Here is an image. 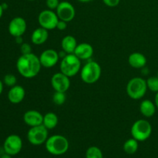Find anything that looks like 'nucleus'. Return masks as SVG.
Returning a JSON list of instances; mask_svg holds the SVG:
<instances>
[{
  "mask_svg": "<svg viewBox=\"0 0 158 158\" xmlns=\"http://www.w3.org/2000/svg\"><path fill=\"white\" fill-rule=\"evenodd\" d=\"M3 12H4V9H3L2 6V4H0V19H1L2 16Z\"/></svg>",
  "mask_w": 158,
  "mask_h": 158,
  "instance_id": "obj_34",
  "label": "nucleus"
},
{
  "mask_svg": "<svg viewBox=\"0 0 158 158\" xmlns=\"http://www.w3.org/2000/svg\"><path fill=\"white\" fill-rule=\"evenodd\" d=\"M27 25L23 17L17 16L12 19L9 24V32L13 37L22 36L26 32Z\"/></svg>",
  "mask_w": 158,
  "mask_h": 158,
  "instance_id": "obj_12",
  "label": "nucleus"
},
{
  "mask_svg": "<svg viewBox=\"0 0 158 158\" xmlns=\"http://www.w3.org/2000/svg\"><path fill=\"white\" fill-rule=\"evenodd\" d=\"M123 149L127 154H135L138 150V141L133 137L128 139L123 143Z\"/></svg>",
  "mask_w": 158,
  "mask_h": 158,
  "instance_id": "obj_22",
  "label": "nucleus"
},
{
  "mask_svg": "<svg viewBox=\"0 0 158 158\" xmlns=\"http://www.w3.org/2000/svg\"><path fill=\"white\" fill-rule=\"evenodd\" d=\"M49 30L43 27H39L32 32L31 41L35 45H42L46 42L49 38Z\"/></svg>",
  "mask_w": 158,
  "mask_h": 158,
  "instance_id": "obj_18",
  "label": "nucleus"
},
{
  "mask_svg": "<svg viewBox=\"0 0 158 158\" xmlns=\"http://www.w3.org/2000/svg\"><path fill=\"white\" fill-rule=\"evenodd\" d=\"M86 158H103V152L98 147H89L86 151Z\"/></svg>",
  "mask_w": 158,
  "mask_h": 158,
  "instance_id": "obj_23",
  "label": "nucleus"
},
{
  "mask_svg": "<svg viewBox=\"0 0 158 158\" xmlns=\"http://www.w3.org/2000/svg\"><path fill=\"white\" fill-rule=\"evenodd\" d=\"M148 89L153 93H158V77H151L147 80Z\"/></svg>",
  "mask_w": 158,
  "mask_h": 158,
  "instance_id": "obj_24",
  "label": "nucleus"
},
{
  "mask_svg": "<svg viewBox=\"0 0 158 158\" xmlns=\"http://www.w3.org/2000/svg\"><path fill=\"white\" fill-rule=\"evenodd\" d=\"M23 120L25 123L30 127L43 124V116L41 113L35 110L26 111L23 115Z\"/></svg>",
  "mask_w": 158,
  "mask_h": 158,
  "instance_id": "obj_14",
  "label": "nucleus"
},
{
  "mask_svg": "<svg viewBox=\"0 0 158 158\" xmlns=\"http://www.w3.org/2000/svg\"><path fill=\"white\" fill-rule=\"evenodd\" d=\"M66 100V93L57 92V91H56V93L52 96V101H53V103L56 105H58V106H61V105L64 104Z\"/></svg>",
  "mask_w": 158,
  "mask_h": 158,
  "instance_id": "obj_25",
  "label": "nucleus"
},
{
  "mask_svg": "<svg viewBox=\"0 0 158 158\" xmlns=\"http://www.w3.org/2000/svg\"><path fill=\"white\" fill-rule=\"evenodd\" d=\"M103 2L108 7H116L119 5L120 0H103Z\"/></svg>",
  "mask_w": 158,
  "mask_h": 158,
  "instance_id": "obj_29",
  "label": "nucleus"
},
{
  "mask_svg": "<svg viewBox=\"0 0 158 158\" xmlns=\"http://www.w3.org/2000/svg\"><path fill=\"white\" fill-rule=\"evenodd\" d=\"M67 23L66 22L63 21V20H59L58 23H57V26L56 29H59L60 31H63L67 28Z\"/></svg>",
  "mask_w": 158,
  "mask_h": 158,
  "instance_id": "obj_30",
  "label": "nucleus"
},
{
  "mask_svg": "<svg viewBox=\"0 0 158 158\" xmlns=\"http://www.w3.org/2000/svg\"><path fill=\"white\" fill-rule=\"evenodd\" d=\"M77 40L74 38L73 35H68L65 36L61 41V46L63 52L66 54H73L74 53L76 48L77 46Z\"/></svg>",
  "mask_w": 158,
  "mask_h": 158,
  "instance_id": "obj_20",
  "label": "nucleus"
},
{
  "mask_svg": "<svg viewBox=\"0 0 158 158\" xmlns=\"http://www.w3.org/2000/svg\"><path fill=\"white\" fill-rule=\"evenodd\" d=\"M28 1H31V2H32V1H35V0H28Z\"/></svg>",
  "mask_w": 158,
  "mask_h": 158,
  "instance_id": "obj_38",
  "label": "nucleus"
},
{
  "mask_svg": "<svg viewBox=\"0 0 158 158\" xmlns=\"http://www.w3.org/2000/svg\"><path fill=\"white\" fill-rule=\"evenodd\" d=\"M42 65L40 58L31 52L29 54H22L16 62V68L22 77L30 79L36 77L40 72Z\"/></svg>",
  "mask_w": 158,
  "mask_h": 158,
  "instance_id": "obj_1",
  "label": "nucleus"
},
{
  "mask_svg": "<svg viewBox=\"0 0 158 158\" xmlns=\"http://www.w3.org/2000/svg\"><path fill=\"white\" fill-rule=\"evenodd\" d=\"M154 103H155L156 106H157V109L158 110V93H157L155 95V98H154Z\"/></svg>",
  "mask_w": 158,
  "mask_h": 158,
  "instance_id": "obj_32",
  "label": "nucleus"
},
{
  "mask_svg": "<svg viewBox=\"0 0 158 158\" xmlns=\"http://www.w3.org/2000/svg\"><path fill=\"white\" fill-rule=\"evenodd\" d=\"M60 72L69 77L77 75L81 69V62L75 54H66L60 63Z\"/></svg>",
  "mask_w": 158,
  "mask_h": 158,
  "instance_id": "obj_4",
  "label": "nucleus"
},
{
  "mask_svg": "<svg viewBox=\"0 0 158 158\" xmlns=\"http://www.w3.org/2000/svg\"><path fill=\"white\" fill-rule=\"evenodd\" d=\"M56 12L59 19L69 23L72 21L76 15V10L74 6L70 2L66 1L60 2V5L56 9Z\"/></svg>",
  "mask_w": 158,
  "mask_h": 158,
  "instance_id": "obj_10",
  "label": "nucleus"
},
{
  "mask_svg": "<svg viewBox=\"0 0 158 158\" xmlns=\"http://www.w3.org/2000/svg\"><path fill=\"white\" fill-rule=\"evenodd\" d=\"M45 148L47 152L52 155H63L69 150V140L64 136L56 134L48 137L45 143Z\"/></svg>",
  "mask_w": 158,
  "mask_h": 158,
  "instance_id": "obj_2",
  "label": "nucleus"
},
{
  "mask_svg": "<svg viewBox=\"0 0 158 158\" xmlns=\"http://www.w3.org/2000/svg\"><path fill=\"white\" fill-rule=\"evenodd\" d=\"M73 54H75L80 60H89L94 55V48L89 43H80L77 45Z\"/></svg>",
  "mask_w": 158,
  "mask_h": 158,
  "instance_id": "obj_16",
  "label": "nucleus"
},
{
  "mask_svg": "<svg viewBox=\"0 0 158 158\" xmlns=\"http://www.w3.org/2000/svg\"><path fill=\"white\" fill-rule=\"evenodd\" d=\"M49 130L43 124L32 127L28 131L27 139L29 143L35 146H39L46 143L48 139Z\"/></svg>",
  "mask_w": 158,
  "mask_h": 158,
  "instance_id": "obj_7",
  "label": "nucleus"
},
{
  "mask_svg": "<svg viewBox=\"0 0 158 158\" xmlns=\"http://www.w3.org/2000/svg\"><path fill=\"white\" fill-rule=\"evenodd\" d=\"M59 18L56 12L51 9H45L42 11L38 16V22L40 26L47 30H52L56 28Z\"/></svg>",
  "mask_w": 158,
  "mask_h": 158,
  "instance_id": "obj_8",
  "label": "nucleus"
},
{
  "mask_svg": "<svg viewBox=\"0 0 158 158\" xmlns=\"http://www.w3.org/2000/svg\"><path fill=\"white\" fill-rule=\"evenodd\" d=\"M20 51H21L22 54H29L32 52V49H31V46L29 43H23L21 44V47H20Z\"/></svg>",
  "mask_w": 158,
  "mask_h": 158,
  "instance_id": "obj_28",
  "label": "nucleus"
},
{
  "mask_svg": "<svg viewBox=\"0 0 158 158\" xmlns=\"http://www.w3.org/2000/svg\"><path fill=\"white\" fill-rule=\"evenodd\" d=\"M18 158H24V157H18Z\"/></svg>",
  "mask_w": 158,
  "mask_h": 158,
  "instance_id": "obj_40",
  "label": "nucleus"
},
{
  "mask_svg": "<svg viewBox=\"0 0 158 158\" xmlns=\"http://www.w3.org/2000/svg\"><path fill=\"white\" fill-rule=\"evenodd\" d=\"M131 133L133 138L138 142L145 141L152 134V126L148 120L140 119L133 123Z\"/></svg>",
  "mask_w": 158,
  "mask_h": 158,
  "instance_id": "obj_6",
  "label": "nucleus"
},
{
  "mask_svg": "<svg viewBox=\"0 0 158 158\" xmlns=\"http://www.w3.org/2000/svg\"><path fill=\"white\" fill-rule=\"evenodd\" d=\"M147 62L148 60L146 56L141 52H133L128 57V63L130 66L135 69H141L144 67L147 64Z\"/></svg>",
  "mask_w": 158,
  "mask_h": 158,
  "instance_id": "obj_17",
  "label": "nucleus"
},
{
  "mask_svg": "<svg viewBox=\"0 0 158 158\" xmlns=\"http://www.w3.org/2000/svg\"><path fill=\"white\" fill-rule=\"evenodd\" d=\"M148 90L147 80L141 77H134L129 80L126 91L129 97L133 100H140L144 97Z\"/></svg>",
  "mask_w": 158,
  "mask_h": 158,
  "instance_id": "obj_3",
  "label": "nucleus"
},
{
  "mask_svg": "<svg viewBox=\"0 0 158 158\" xmlns=\"http://www.w3.org/2000/svg\"><path fill=\"white\" fill-rule=\"evenodd\" d=\"M0 158H12V155H10V154L5 153V154H3L0 157Z\"/></svg>",
  "mask_w": 158,
  "mask_h": 158,
  "instance_id": "obj_33",
  "label": "nucleus"
},
{
  "mask_svg": "<svg viewBox=\"0 0 158 158\" xmlns=\"http://www.w3.org/2000/svg\"><path fill=\"white\" fill-rule=\"evenodd\" d=\"M79 2H89L92 1V0H78Z\"/></svg>",
  "mask_w": 158,
  "mask_h": 158,
  "instance_id": "obj_37",
  "label": "nucleus"
},
{
  "mask_svg": "<svg viewBox=\"0 0 158 158\" xmlns=\"http://www.w3.org/2000/svg\"><path fill=\"white\" fill-rule=\"evenodd\" d=\"M43 158H46V157H43Z\"/></svg>",
  "mask_w": 158,
  "mask_h": 158,
  "instance_id": "obj_41",
  "label": "nucleus"
},
{
  "mask_svg": "<svg viewBox=\"0 0 158 158\" xmlns=\"http://www.w3.org/2000/svg\"><path fill=\"white\" fill-rule=\"evenodd\" d=\"M3 82L7 86L12 87V86L16 85L17 79L13 74H6L4 77V79H3Z\"/></svg>",
  "mask_w": 158,
  "mask_h": 158,
  "instance_id": "obj_26",
  "label": "nucleus"
},
{
  "mask_svg": "<svg viewBox=\"0 0 158 158\" xmlns=\"http://www.w3.org/2000/svg\"><path fill=\"white\" fill-rule=\"evenodd\" d=\"M2 90H3V84H2V82L0 80V95H1V94L2 93Z\"/></svg>",
  "mask_w": 158,
  "mask_h": 158,
  "instance_id": "obj_35",
  "label": "nucleus"
},
{
  "mask_svg": "<svg viewBox=\"0 0 158 158\" xmlns=\"http://www.w3.org/2000/svg\"><path fill=\"white\" fill-rule=\"evenodd\" d=\"M23 148V140L17 134H11L8 136L3 143L4 152L14 156L18 154Z\"/></svg>",
  "mask_w": 158,
  "mask_h": 158,
  "instance_id": "obj_9",
  "label": "nucleus"
},
{
  "mask_svg": "<svg viewBox=\"0 0 158 158\" xmlns=\"http://www.w3.org/2000/svg\"><path fill=\"white\" fill-rule=\"evenodd\" d=\"M25 96H26L25 89L19 85H15L11 87L8 93V99L9 102L13 104H18L21 103L24 100Z\"/></svg>",
  "mask_w": 158,
  "mask_h": 158,
  "instance_id": "obj_15",
  "label": "nucleus"
},
{
  "mask_svg": "<svg viewBox=\"0 0 158 158\" xmlns=\"http://www.w3.org/2000/svg\"><path fill=\"white\" fill-rule=\"evenodd\" d=\"M60 3V2L59 0H46V6L48 7V9H51V10L56 9Z\"/></svg>",
  "mask_w": 158,
  "mask_h": 158,
  "instance_id": "obj_27",
  "label": "nucleus"
},
{
  "mask_svg": "<svg viewBox=\"0 0 158 158\" xmlns=\"http://www.w3.org/2000/svg\"><path fill=\"white\" fill-rule=\"evenodd\" d=\"M59 122L58 117L56 114L52 112H49L43 116V124L48 130H52L57 126Z\"/></svg>",
  "mask_w": 158,
  "mask_h": 158,
  "instance_id": "obj_21",
  "label": "nucleus"
},
{
  "mask_svg": "<svg viewBox=\"0 0 158 158\" xmlns=\"http://www.w3.org/2000/svg\"><path fill=\"white\" fill-rule=\"evenodd\" d=\"M2 8H3V9H6L8 8V5L6 4V3H2Z\"/></svg>",
  "mask_w": 158,
  "mask_h": 158,
  "instance_id": "obj_36",
  "label": "nucleus"
},
{
  "mask_svg": "<svg viewBox=\"0 0 158 158\" xmlns=\"http://www.w3.org/2000/svg\"><path fill=\"white\" fill-rule=\"evenodd\" d=\"M157 77H158V71H157Z\"/></svg>",
  "mask_w": 158,
  "mask_h": 158,
  "instance_id": "obj_39",
  "label": "nucleus"
},
{
  "mask_svg": "<svg viewBox=\"0 0 158 158\" xmlns=\"http://www.w3.org/2000/svg\"><path fill=\"white\" fill-rule=\"evenodd\" d=\"M157 106L155 103L150 100H144L141 102L140 105V111L142 115L147 118L152 117L155 114Z\"/></svg>",
  "mask_w": 158,
  "mask_h": 158,
  "instance_id": "obj_19",
  "label": "nucleus"
},
{
  "mask_svg": "<svg viewBox=\"0 0 158 158\" xmlns=\"http://www.w3.org/2000/svg\"><path fill=\"white\" fill-rule=\"evenodd\" d=\"M101 76V67L95 61H89L80 69L82 80L87 84H93L99 80Z\"/></svg>",
  "mask_w": 158,
  "mask_h": 158,
  "instance_id": "obj_5",
  "label": "nucleus"
},
{
  "mask_svg": "<svg viewBox=\"0 0 158 158\" xmlns=\"http://www.w3.org/2000/svg\"><path fill=\"white\" fill-rule=\"evenodd\" d=\"M39 58L43 67L52 68L58 63L60 55L55 49H49L43 51Z\"/></svg>",
  "mask_w": 158,
  "mask_h": 158,
  "instance_id": "obj_13",
  "label": "nucleus"
},
{
  "mask_svg": "<svg viewBox=\"0 0 158 158\" xmlns=\"http://www.w3.org/2000/svg\"><path fill=\"white\" fill-rule=\"evenodd\" d=\"M51 85L55 91L66 93L70 86L69 77L61 72L56 73L51 78Z\"/></svg>",
  "mask_w": 158,
  "mask_h": 158,
  "instance_id": "obj_11",
  "label": "nucleus"
},
{
  "mask_svg": "<svg viewBox=\"0 0 158 158\" xmlns=\"http://www.w3.org/2000/svg\"><path fill=\"white\" fill-rule=\"evenodd\" d=\"M15 41L18 44H23V37L22 36H18V37H15Z\"/></svg>",
  "mask_w": 158,
  "mask_h": 158,
  "instance_id": "obj_31",
  "label": "nucleus"
}]
</instances>
